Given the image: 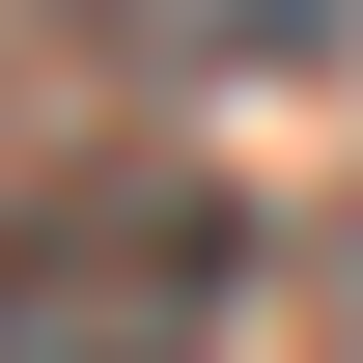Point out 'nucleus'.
I'll return each mask as SVG.
<instances>
[{
	"label": "nucleus",
	"mask_w": 363,
	"mask_h": 363,
	"mask_svg": "<svg viewBox=\"0 0 363 363\" xmlns=\"http://www.w3.org/2000/svg\"><path fill=\"white\" fill-rule=\"evenodd\" d=\"M252 279V196L196 168H84L56 224H0V363H196Z\"/></svg>",
	"instance_id": "1"
},
{
	"label": "nucleus",
	"mask_w": 363,
	"mask_h": 363,
	"mask_svg": "<svg viewBox=\"0 0 363 363\" xmlns=\"http://www.w3.org/2000/svg\"><path fill=\"white\" fill-rule=\"evenodd\" d=\"M112 28H168V56H252V84H279V56H363V0H112Z\"/></svg>",
	"instance_id": "2"
}]
</instances>
